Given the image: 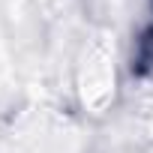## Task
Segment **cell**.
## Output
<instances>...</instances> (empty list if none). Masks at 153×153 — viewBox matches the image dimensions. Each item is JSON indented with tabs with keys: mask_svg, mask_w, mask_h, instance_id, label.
<instances>
[{
	"mask_svg": "<svg viewBox=\"0 0 153 153\" xmlns=\"http://www.w3.org/2000/svg\"><path fill=\"white\" fill-rule=\"evenodd\" d=\"M114 87H117L114 54H111L108 42L96 39V42H90V48L84 51L81 66H78V93H81L84 108L105 111L108 102L114 99Z\"/></svg>",
	"mask_w": 153,
	"mask_h": 153,
	"instance_id": "cell-1",
	"label": "cell"
}]
</instances>
